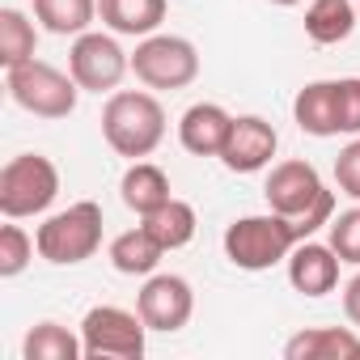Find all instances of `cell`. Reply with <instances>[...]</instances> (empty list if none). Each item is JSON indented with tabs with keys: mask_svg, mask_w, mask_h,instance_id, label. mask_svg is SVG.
I'll use <instances>...</instances> for the list:
<instances>
[{
	"mask_svg": "<svg viewBox=\"0 0 360 360\" xmlns=\"http://www.w3.org/2000/svg\"><path fill=\"white\" fill-rule=\"evenodd\" d=\"M119 195H123V204H127L136 217H148V212H157L165 200H174V195H169L165 169L153 165V161H131V169L123 174V183H119Z\"/></svg>",
	"mask_w": 360,
	"mask_h": 360,
	"instance_id": "obj_17",
	"label": "cell"
},
{
	"mask_svg": "<svg viewBox=\"0 0 360 360\" xmlns=\"http://www.w3.org/2000/svg\"><path fill=\"white\" fill-rule=\"evenodd\" d=\"M360 22V9L352 5V0H309L305 9V34L322 47H335L343 43Z\"/></svg>",
	"mask_w": 360,
	"mask_h": 360,
	"instance_id": "obj_18",
	"label": "cell"
},
{
	"mask_svg": "<svg viewBox=\"0 0 360 360\" xmlns=\"http://www.w3.org/2000/svg\"><path fill=\"white\" fill-rule=\"evenodd\" d=\"M335 183H339L343 195H352L360 204V136L339 148V157H335Z\"/></svg>",
	"mask_w": 360,
	"mask_h": 360,
	"instance_id": "obj_27",
	"label": "cell"
},
{
	"mask_svg": "<svg viewBox=\"0 0 360 360\" xmlns=\"http://www.w3.org/2000/svg\"><path fill=\"white\" fill-rule=\"evenodd\" d=\"M229 127H233V115L217 102H195L183 110L178 119V140H183L187 153L195 157H221L225 140H229Z\"/></svg>",
	"mask_w": 360,
	"mask_h": 360,
	"instance_id": "obj_13",
	"label": "cell"
},
{
	"mask_svg": "<svg viewBox=\"0 0 360 360\" xmlns=\"http://www.w3.org/2000/svg\"><path fill=\"white\" fill-rule=\"evenodd\" d=\"M343 314H347L352 326H360V271L343 284Z\"/></svg>",
	"mask_w": 360,
	"mask_h": 360,
	"instance_id": "obj_28",
	"label": "cell"
},
{
	"mask_svg": "<svg viewBox=\"0 0 360 360\" xmlns=\"http://www.w3.org/2000/svg\"><path fill=\"white\" fill-rule=\"evenodd\" d=\"M136 314L144 318L148 330H161V335H174V330H183L195 314V292L183 276H148L140 297H136Z\"/></svg>",
	"mask_w": 360,
	"mask_h": 360,
	"instance_id": "obj_10",
	"label": "cell"
},
{
	"mask_svg": "<svg viewBox=\"0 0 360 360\" xmlns=\"http://www.w3.org/2000/svg\"><path fill=\"white\" fill-rule=\"evenodd\" d=\"M131 72L148 89H187L200 77V51L183 34H148L131 51Z\"/></svg>",
	"mask_w": 360,
	"mask_h": 360,
	"instance_id": "obj_7",
	"label": "cell"
},
{
	"mask_svg": "<svg viewBox=\"0 0 360 360\" xmlns=\"http://www.w3.org/2000/svg\"><path fill=\"white\" fill-rule=\"evenodd\" d=\"M161 255H165V246L144 225H136V229H127V233H119L110 242V263L123 276H153L157 263H161Z\"/></svg>",
	"mask_w": 360,
	"mask_h": 360,
	"instance_id": "obj_19",
	"label": "cell"
},
{
	"mask_svg": "<svg viewBox=\"0 0 360 360\" xmlns=\"http://www.w3.org/2000/svg\"><path fill=\"white\" fill-rule=\"evenodd\" d=\"M68 72L77 77L81 89L89 94H115L119 81L131 72V56L102 30H85L72 39V51H68Z\"/></svg>",
	"mask_w": 360,
	"mask_h": 360,
	"instance_id": "obj_9",
	"label": "cell"
},
{
	"mask_svg": "<svg viewBox=\"0 0 360 360\" xmlns=\"http://www.w3.org/2000/svg\"><path fill=\"white\" fill-rule=\"evenodd\" d=\"M39 242V255L56 267H77L85 259L98 255L102 246V208L94 200H81V204H68L64 212L47 217L34 233Z\"/></svg>",
	"mask_w": 360,
	"mask_h": 360,
	"instance_id": "obj_5",
	"label": "cell"
},
{
	"mask_svg": "<svg viewBox=\"0 0 360 360\" xmlns=\"http://www.w3.org/2000/svg\"><path fill=\"white\" fill-rule=\"evenodd\" d=\"M339 94V136H360V77L335 81Z\"/></svg>",
	"mask_w": 360,
	"mask_h": 360,
	"instance_id": "obj_26",
	"label": "cell"
},
{
	"mask_svg": "<svg viewBox=\"0 0 360 360\" xmlns=\"http://www.w3.org/2000/svg\"><path fill=\"white\" fill-rule=\"evenodd\" d=\"M292 119L305 136H339V94L335 81H309L297 98H292Z\"/></svg>",
	"mask_w": 360,
	"mask_h": 360,
	"instance_id": "obj_14",
	"label": "cell"
},
{
	"mask_svg": "<svg viewBox=\"0 0 360 360\" xmlns=\"http://www.w3.org/2000/svg\"><path fill=\"white\" fill-rule=\"evenodd\" d=\"M144 318L123 305H94L81 318L85 360H140L144 356Z\"/></svg>",
	"mask_w": 360,
	"mask_h": 360,
	"instance_id": "obj_8",
	"label": "cell"
},
{
	"mask_svg": "<svg viewBox=\"0 0 360 360\" xmlns=\"http://www.w3.org/2000/svg\"><path fill=\"white\" fill-rule=\"evenodd\" d=\"M288 360H343V356H360V335L347 326H309L297 330L284 343Z\"/></svg>",
	"mask_w": 360,
	"mask_h": 360,
	"instance_id": "obj_15",
	"label": "cell"
},
{
	"mask_svg": "<svg viewBox=\"0 0 360 360\" xmlns=\"http://www.w3.org/2000/svg\"><path fill=\"white\" fill-rule=\"evenodd\" d=\"M22 356L26 360H81L85 343H81V335H72L60 322H39V326H30V335L22 343Z\"/></svg>",
	"mask_w": 360,
	"mask_h": 360,
	"instance_id": "obj_22",
	"label": "cell"
},
{
	"mask_svg": "<svg viewBox=\"0 0 360 360\" xmlns=\"http://www.w3.org/2000/svg\"><path fill=\"white\" fill-rule=\"evenodd\" d=\"M39 47V30L22 9H0V64L18 68L26 60H34Z\"/></svg>",
	"mask_w": 360,
	"mask_h": 360,
	"instance_id": "obj_23",
	"label": "cell"
},
{
	"mask_svg": "<svg viewBox=\"0 0 360 360\" xmlns=\"http://www.w3.org/2000/svg\"><path fill=\"white\" fill-rule=\"evenodd\" d=\"M34 250H39V242L22 225H5V229H0V276H5V280L22 276L30 267Z\"/></svg>",
	"mask_w": 360,
	"mask_h": 360,
	"instance_id": "obj_24",
	"label": "cell"
},
{
	"mask_svg": "<svg viewBox=\"0 0 360 360\" xmlns=\"http://www.w3.org/2000/svg\"><path fill=\"white\" fill-rule=\"evenodd\" d=\"M263 195H267L271 212H280V217H288L297 225L301 242L335 221V191L322 187V178H318V169L309 161H280V165H271Z\"/></svg>",
	"mask_w": 360,
	"mask_h": 360,
	"instance_id": "obj_1",
	"label": "cell"
},
{
	"mask_svg": "<svg viewBox=\"0 0 360 360\" xmlns=\"http://www.w3.org/2000/svg\"><path fill=\"white\" fill-rule=\"evenodd\" d=\"M276 148H280V136H276V127H271L267 119H259V115H238L233 127H229V140H225V148H221V161H225V169H233V174H259V169L271 165Z\"/></svg>",
	"mask_w": 360,
	"mask_h": 360,
	"instance_id": "obj_11",
	"label": "cell"
},
{
	"mask_svg": "<svg viewBox=\"0 0 360 360\" xmlns=\"http://www.w3.org/2000/svg\"><path fill=\"white\" fill-rule=\"evenodd\" d=\"M297 242H301L297 225L280 212L242 217L225 229V259L242 271H267V267L284 263Z\"/></svg>",
	"mask_w": 360,
	"mask_h": 360,
	"instance_id": "obj_3",
	"label": "cell"
},
{
	"mask_svg": "<svg viewBox=\"0 0 360 360\" xmlns=\"http://www.w3.org/2000/svg\"><path fill=\"white\" fill-rule=\"evenodd\" d=\"M140 225L165 246V250H183L191 238H195V208L187 204V200H165L157 212H148V217H140Z\"/></svg>",
	"mask_w": 360,
	"mask_h": 360,
	"instance_id": "obj_20",
	"label": "cell"
},
{
	"mask_svg": "<svg viewBox=\"0 0 360 360\" xmlns=\"http://www.w3.org/2000/svg\"><path fill=\"white\" fill-rule=\"evenodd\" d=\"M98 18L115 34L148 39L165 22V0H98Z\"/></svg>",
	"mask_w": 360,
	"mask_h": 360,
	"instance_id": "obj_16",
	"label": "cell"
},
{
	"mask_svg": "<svg viewBox=\"0 0 360 360\" xmlns=\"http://www.w3.org/2000/svg\"><path fill=\"white\" fill-rule=\"evenodd\" d=\"M5 89L22 110H30L39 119H68L77 110V94H81L77 77L60 72L47 60H26L18 68H5Z\"/></svg>",
	"mask_w": 360,
	"mask_h": 360,
	"instance_id": "obj_6",
	"label": "cell"
},
{
	"mask_svg": "<svg viewBox=\"0 0 360 360\" xmlns=\"http://www.w3.org/2000/svg\"><path fill=\"white\" fill-rule=\"evenodd\" d=\"M339 255L335 246H322V242H297L292 255H288V284L301 292V297H326L335 292L339 284Z\"/></svg>",
	"mask_w": 360,
	"mask_h": 360,
	"instance_id": "obj_12",
	"label": "cell"
},
{
	"mask_svg": "<svg viewBox=\"0 0 360 360\" xmlns=\"http://www.w3.org/2000/svg\"><path fill=\"white\" fill-rule=\"evenodd\" d=\"M34 18L43 22V30L60 34V39H77L94 26L98 18V0H34Z\"/></svg>",
	"mask_w": 360,
	"mask_h": 360,
	"instance_id": "obj_21",
	"label": "cell"
},
{
	"mask_svg": "<svg viewBox=\"0 0 360 360\" xmlns=\"http://www.w3.org/2000/svg\"><path fill=\"white\" fill-rule=\"evenodd\" d=\"M271 5H280V9H292V5H301V0H271Z\"/></svg>",
	"mask_w": 360,
	"mask_h": 360,
	"instance_id": "obj_29",
	"label": "cell"
},
{
	"mask_svg": "<svg viewBox=\"0 0 360 360\" xmlns=\"http://www.w3.org/2000/svg\"><path fill=\"white\" fill-rule=\"evenodd\" d=\"M102 136L119 157L144 161L165 140V110L144 89H115L102 106Z\"/></svg>",
	"mask_w": 360,
	"mask_h": 360,
	"instance_id": "obj_2",
	"label": "cell"
},
{
	"mask_svg": "<svg viewBox=\"0 0 360 360\" xmlns=\"http://www.w3.org/2000/svg\"><path fill=\"white\" fill-rule=\"evenodd\" d=\"M330 246L343 263L360 267V208H347L330 221Z\"/></svg>",
	"mask_w": 360,
	"mask_h": 360,
	"instance_id": "obj_25",
	"label": "cell"
},
{
	"mask_svg": "<svg viewBox=\"0 0 360 360\" xmlns=\"http://www.w3.org/2000/svg\"><path fill=\"white\" fill-rule=\"evenodd\" d=\"M60 195V169L43 153H18L0 169V212L9 221L39 217Z\"/></svg>",
	"mask_w": 360,
	"mask_h": 360,
	"instance_id": "obj_4",
	"label": "cell"
}]
</instances>
